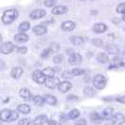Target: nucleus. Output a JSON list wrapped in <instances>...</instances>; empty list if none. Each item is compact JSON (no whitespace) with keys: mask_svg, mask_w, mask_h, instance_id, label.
I'll return each instance as SVG.
<instances>
[{"mask_svg":"<svg viewBox=\"0 0 125 125\" xmlns=\"http://www.w3.org/2000/svg\"><path fill=\"white\" fill-rule=\"evenodd\" d=\"M18 15H19V11H18L16 9H10V10H6V11H4L1 20H3V23H4L5 25H8V24H11L14 20L18 18Z\"/></svg>","mask_w":125,"mask_h":125,"instance_id":"f257e3e1","label":"nucleus"},{"mask_svg":"<svg viewBox=\"0 0 125 125\" xmlns=\"http://www.w3.org/2000/svg\"><path fill=\"white\" fill-rule=\"evenodd\" d=\"M93 84H94V88L98 89V90H101L106 86V78L101 75V74H98L93 80Z\"/></svg>","mask_w":125,"mask_h":125,"instance_id":"f03ea898","label":"nucleus"},{"mask_svg":"<svg viewBox=\"0 0 125 125\" xmlns=\"http://www.w3.org/2000/svg\"><path fill=\"white\" fill-rule=\"evenodd\" d=\"M46 75L44 71H40V70H35L33 73V80L38 84H45V80H46Z\"/></svg>","mask_w":125,"mask_h":125,"instance_id":"7ed1b4c3","label":"nucleus"},{"mask_svg":"<svg viewBox=\"0 0 125 125\" xmlns=\"http://www.w3.org/2000/svg\"><path fill=\"white\" fill-rule=\"evenodd\" d=\"M59 84H60V80H59L58 78H55V76H48L46 80H45V85H46V88H49V89H54V88H56Z\"/></svg>","mask_w":125,"mask_h":125,"instance_id":"20e7f679","label":"nucleus"},{"mask_svg":"<svg viewBox=\"0 0 125 125\" xmlns=\"http://www.w3.org/2000/svg\"><path fill=\"white\" fill-rule=\"evenodd\" d=\"M15 50V46L13 43H10V41H8V43H4L1 45V48H0V51H1L3 54H10V53H13V51Z\"/></svg>","mask_w":125,"mask_h":125,"instance_id":"39448f33","label":"nucleus"},{"mask_svg":"<svg viewBox=\"0 0 125 125\" xmlns=\"http://www.w3.org/2000/svg\"><path fill=\"white\" fill-rule=\"evenodd\" d=\"M68 61H69V64H71V65H78V64H80V62L83 61V56L80 54L73 53V54H70Z\"/></svg>","mask_w":125,"mask_h":125,"instance_id":"423d86ee","label":"nucleus"},{"mask_svg":"<svg viewBox=\"0 0 125 125\" xmlns=\"http://www.w3.org/2000/svg\"><path fill=\"white\" fill-rule=\"evenodd\" d=\"M71 88H73V84L70 81H68V80L61 81L60 84L58 85V89H59L60 93H68L69 90H71Z\"/></svg>","mask_w":125,"mask_h":125,"instance_id":"0eeeda50","label":"nucleus"},{"mask_svg":"<svg viewBox=\"0 0 125 125\" xmlns=\"http://www.w3.org/2000/svg\"><path fill=\"white\" fill-rule=\"evenodd\" d=\"M51 13H53L54 15H62V14H66V13H68V6H65V5H55V6H53Z\"/></svg>","mask_w":125,"mask_h":125,"instance_id":"6e6552de","label":"nucleus"},{"mask_svg":"<svg viewBox=\"0 0 125 125\" xmlns=\"http://www.w3.org/2000/svg\"><path fill=\"white\" fill-rule=\"evenodd\" d=\"M110 120H111V124L119 125V124H124V123H125V116L123 115V114L118 113V114H115V115H114Z\"/></svg>","mask_w":125,"mask_h":125,"instance_id":"1a4fd4ad","label":"nucleus"},{"mask_svg":"<svg viewBox=\"0 0 125 125\" xmlns=\"http://www.w3.org/2000/svg\"><path fill=\"white\" fill-rule=\"evenodd\" d=\"M45 10H43V9H35V10H33V11L30 13V18L31 19H40V18H44L45 16Z\"/></svg>","mask_w":125,"mask_h":125,"instance_id":"9d476101","label":"nucleus"},{"mask_svg":"<svg viewBox=\"0 0 125 125\" xmlns=\"http://www.w3.org/2000/svg\"><path fill=\"white\" fill-rule=\"evenodd\" d=\"M106 25L104 24V23H96L95 25L93 26V31L94 33H96V34H101V33H105V30H106Z\"/></svg>","mask_w":125,"mask_h":125,"instance_id":"9b49d317","label":"nucleus"},{"mask_svg":"<svg viewBox=\"0 0 125 125\" xmlns=\"http://www.w3.org/2000/svg\"><path fill=\"white\" fill-rule=\"evenodd\" d=\"M11 113H13V110H10V109H4L3 111H0V120H3V121H10Z\"/></svg>","mask_w":125,"mask_h":125,"instance_id":"f8f14e48","label":"nucleus"},{"mask_svg":"<svg viewBox=\"0 0 125 125\" xmlns=\"http://www.w3.org/2000/svg\"><path fill=\"white\" fill-rule=\"evenodd\" d=\"M20 96H21L24 100H33V98H34L31 91L29 89H25V88L20 89Z\"/></svg>","mask_w":125,"mask_h":125,"instance_id":"ddd939ff","label":"nucleus"},{"mask_svg":"<svg viewBox=\"0 0 125 125\" xmlns=\"http://www.w3.org/2000/svg\"><path fill=\"white\" fill-rule=\"evenodd\" d=\"M61 29L64 31H73L75 29V23L74 21H70V20H68V21H64L61 24Z\"/></svg>","mask_w":125,"mask_h":125,"instance_id":"4468645a","label":"nucleus"},{"mask_svg":"<svg viewBox=\"0 0 125 125\" xmlns=\"http://www.w3.org/2000/svg\"><path fill=\"white\" fill-rule=\"evenodd\" d=\"M105 50H106L108 54H111V55H116L119 53V48L115 44H108L105 46Z\"/></svg>","mask_w":125,"mask_h":125,"instance_id":"2eb2a0df","label":"nucleus"},{"mask_svg":"<svg viewBox=\"0 0 125 125\" xmlns=\"http://www.w3.org/2000/svg\"><path fill=\"white\" fill-rule=\"evenodd\" d=\"M120 66H125V62H123L120 58H114L111 60V65L109 66V69H115V68H120Z\"/></svg>","mask_w":125,"mask_h":125,"instance_id":"dca6fc26","label":"nucleus"},{"mask_svg":"<svg viewBox=\"0 0 125 125\" xmlns=\"http://www.w3.org/2000/svg\"><path fill=\"white\" fill-rule=\"evenodd\" d=\"M14 40L16 41V43H26V41L29 40V38H28V35L25 34V33H19V34H16L15 36H14Z\"/></svg>","mask_w":125,"mask_h":125,"instance_id":"f3484780","label":"nucleus"},{"mask_svg":"<svg viewBox=\"0 0 125 125\" xmlns=\"http://www.w3.org/2000/svg\"><path fill=\"white\" fill-rule=\"evenodd\" d=\"M10 74H11V76L14 79H19L20 76L23 75V69L20 68V66H14L11 69V73H10Z\"/></svg>","mask_w":125,"mask_h":125,"instance_id":"a211bd4d","label":"nucleus"},{"mask_svg":"<svg viewBox=\"0 0 125 125\" xmlns=\"http://www.w3.org/2000/svg\"><path fill=\"white\" fill-rule=\"evenodd\" d=\"M33 31H34L35 35H44V34H46L48 30L44 25H36V26H34Z\"/></svg>","mask_w":125,"mask_h":125,"instance_id":"6ab92c4d","label":"nucleus"},{"mask_svg":"<svg viewBox=\"0 0 125 125\" xmlns=\"http://www.w3.org/2000/svg\"><path fill=\"white\" fill-rule=\"evenodd\" d=\"M45 103L49 104V105H56L58 104V100L54 95H50V94H48V95H45Z\"/></svg>","mask_w":125,"mask_h":125,"instance_id":"aec40b11","label":"nucleus"},{"mask_svg":"<svg viewBox=\"0 0 125 125\" xmlns=\"http://www.w3.org/2000/svg\"><path fill=\"white\" fill-rule=\"evenodd\" d=\"M33 103L35 104L36 106H41V105H44V104H45V98L40 96V95H36V96L33 98Z\"/></svg>","mask_w":125,"mask_h":125,"instance_id":"412c9836","label":"nucleus"},{"mask_svg":"<svg viewBox=\"0 0 125 125\" xmlns=\"http://www.w3.org/2000/svg\"><path fill=\"white\" fill-rule=\"evenodd\" d=\"M28 30H30V23L29 21H23L19 25V31L20 33H26Z\"/></svg>","mask_w":125,"mask_h":125,"instance_id":"4be33fe9","label":"nucleus"},{"mask_svg":"<svg viewBox=\"0 0 125 125\" xmlns=\"http://www.w3.org/2000/svg\"><path fill=\"white\" fill-rule=\"evenodd\" d=\"M95 94H96L95 88L86 86V88L84 89V95H85V96H95Z\"/></svg>","mask_w":125,"mask_h":125,"instance_id":"5701e85b","label":"nucleus"},{"mask_svg":"<svg viewBox=\"0 0 125 125\" xmlns=\"http://www.w3.org/2000/svg\"><path fill=\"white\" fill-rule=\"evenodd\" d=\"M30 106L28 105V104H21V105L18 106V111L21 113V114H29L30 113Z\"/></svg>","mask_w":125,"mask_h":125,"instance_id":"b1692460","label":"nucleus"},{"mask_svg":"<svg viewBox=\"0 0 125 125\" xmlns=\"http://www.w3.org/2000/svg\"><path fill=\"white\" fill-rule=\"evenodd\" d=\"M113 108H106V109H104L103 113H101V115L104 116V119H110V116L113 115Z\"/></svg>","mask_w":125,"mask_h":125,"instance_id":"393cba45","label":"nucleus"},{"mask_svg":"<svg viewBox=\"0 0 125 125\" xmlns=\"http://www.w3.org/2000/svg\"><path fill=\"white\" fill-rule=\"evenodd\" d=\"M96 59H98V61H99V62H101V64H105V62H108V61H109V58H108V55H106V54H104V53H100V54H98Z\"/></svg>","mask_w":125,"mask_h":125,"instance_id":"a878e982","label":"nucleus"},{"mask_svg":"<svg viewBox=\"0 0 125 125\" xmlns=\"http://www.w3.org/2000/svg\"><path fill=\"white\" fill-rule=\"evenodd\" d=\"M46 123H48L46 115H39L35 118V121H34V124H46Z\"/></svg>","mask_w":125,"mask_h":125,"instance_id":"bb28decb","label":"nucleus"},{"mask_svg":"<svg viewBox=\"0 0 125 125\" xmlns=\"http://www.w3.org/2000/svg\"><path fill=\"white\" fill-rule=\"evenodd\" d=\"M70 41L74 45H81L83 43H84V39H83L81 36H73L71 39H70Z\"/></svg>","mask_w":125,"mask_h":125,"instance_id":"cd10ccee","label":"nucleus"},{"mask_svg":"<svg viewBox=\"0 0 125 125\" xmlns=\"http://www.w3.org/2000/svg\"><path fill=\"white\" fill-rule=\"evenodd\" d=\"M79 116H80V111H79V110H76V109L70 110V113H69V119L74 120V119H78Z\"/></svg>","mask_w":125,"mask_h":125,"instance_id":"c85d7f7f","label":"nucleus"},{"mask_svg":"<svg viewBox=\"0 0 125 125\" xmlns=\"http://www.w3.org/2000/svg\"><path fill=\"white\" fill-rule=\"evenodd\" d=\"M90 118H91L93 120H95V121H101V120H104V116L100 115V114H98V113H91Z\"/></svg>","mask_w":125,"mask_h":125,"instance_id":"c756f323","label":"nucleus"},{"mask_svg":"<svg viewBox=\"0 0 125 125\" xmlns=\"http://www.w3.org/2000/svg\"><path fill=\"white\" fill-rule=\"evenodd\" d=\"M43 71L45 73V75H46V76H54L56 69H53V68H46V69H45V70H43Z\"/></svg>","mask_w":125,"mask_h":125,"instance_id":"7c9ffc66","label":"nucleus"},{"mask_svg":"<svg viewBox=\"0 0 125 125\" xmlns=\"http://www.w3.org/2000/svg\"><path fill=\"white\" fill-rule=\"evenodd\" d=\"M70 74H71V76H79L81 74H84V70L83 69H74V70L70 71Z\"/></svg>","mask_w":125,"mask_h":125,"instance_id":"2f4dec72","label":"nucleus"},{"mask_svg":"<svg viewBox=\"0 0 125 125\" xmlns=\"http://www.w3.org/2000/svg\"><path fill=\"white\" fill-rule=\"evenodd\" d=\"M116 11L119 14H125V3H121L116 6Z\"/></svg>","mask_w":125,"mask_h":125,"instance_id":"473e14b6","label":"nucleus"},{"mask_svg":"<svg viewBox=\"0 0 125 125\" xmlns=\"http://www.w3.org/2000/svg\"><path fill=\"white\" fill-rule=\"evenodd\" d=\"M55 3H56V0H45V1H44L45 6H49V8L55 6Z\"/></svg>","mask_w":125,"mask_h":125,"instance_id":"72a5a7b5","label":"nucleus"},{"mask_svg":"<svg viewBox=\"0 0 125 125\" xmlns=\"http://www.w3.org/2000/svg\"><path fill=\"white\" fill-rule=\"evenodd\" d=\"M62 59H64V56H62L61 54H60V55L58 54V55L54 56V62H55V64H60V62L62 61Z\"/></svg>","mask_w":125,"mask_h":125,"instance_id":"f704fd0d","label":"nucleus"},{"mask_svg":"<svg viewBox=\"0 0 125 125\" xmlns=\"http://www.w3.org/2000/svg\"><path fill=\"white\" fill-rule=\"evenodd\" d=\"M19 124L20 125H30V124H34V121H30L29 119H21V120H19Z\"/></svg>","mask_w":125,"mask_h":125,"instance_id":"c9c22d12","label":"nucleus"},{"mask_svg":"<svg viewBox=\"0 0 125 125\" xmlns=\"http://www.w3.org/2000/svg\"><path fill=\"white\" fill-rule=\"evenodd\" d=\"M91 43L95 46H103V40H100V39H93Z\"/></svg>","mask_w":125,"mask_h":125,"instance_id":"e433bc0d","label":"nucleus"},{"mask_svg":"<svg viewBox=\"0 0 125 125\" xmlns=\"http://www.w3.org/2000/svg\"><path fill=\"white\" fill-rule=\"evenodd\" d=\"M51 51H53V50H51L50 48H49V49H45V50L43 51V53H41V58H48V56L50 55Z\"/></svg>","mask_w":125,"mask_h":125,"instance_id":"4c0bfd02","label":"nucleus"},{"mask_svg":"<svg viewBox=\"0 0 125 125\" xmlns=\"http://www.w3.org/2000/svg\"><path fill=\"white\" fill-rule=\"evenodd\" d=\"M18 51H19V53H21V54H25L26 51H28V49L25 46H19L18 48Z\"/></svg>","mask_w":125,"mask_h":125,"instance_id":"58836bf2","label":"nucleus"},{"mask_svg":"<svg viewBox=\"0 0 125 125\" xmlns=\"http://www.w3.org/2000/svg\"><path fill=\"white\" fill-rule=\"evenodd\" d=\"M68 100H69V101H76V100H79V99H78L76 95H69V96H68Z\"/></svg>","mask_w":125,"mask_h":125,"instance_id":"ea45409f","label":"nucleus"},{"mask_svg":"<svg viewBox=\"0 0 125 125\" xmlns=\"http://www.w3.org/2000/svg\"><path fill=\"white\" fill-rule=\"evenodd\" d=\"M116 101H119V103H121V104H125V96H119V98H116Z\"/></svg>","mask_w":125,"mask_h":125,"instance_id":"a19ab883","label":"nucleus"},{"mask_svg":"<svg viewBox=\"0 0 125 125\" xmlns=\"http://www.w3.org/2000/svg\"><path fill=\"white\" fill-rule=\"evenodd\" d=\"M68 118H69V115H68V116H65V115H64V114H61V115H60V119H61V123H65Z\"/></svg>","mask_w":125,"mask_h":125,"instance_id":"79ce46f5","label":"nucleus"},{"mask_svg":"<svg viewBox=\"0 0 125 125\" xmlns=\"http://www.w3.org/2000/svg\"><path fill=\"white\" fill-rule=\"evenodd\" d=\"M50 49L53 50V51H56V50L59 49V45H58V44H53V45L50 46Z\"/></svg>","mask_w":125,"mask_h":125,"instance_id":"37998d69","label":"nucleus"},{"mask_svg":"<svg viewBox=\"0 0 125 125\" xmlns=\"http://www.w3.org/2000/svg\"><path fill=\"white\" fill-rule=\"evenodd\" d=\"M104 100H105V101H113L111 98H104Z\"/></svg>","mask_w":125,"mask_h":125,"instance_id":"c03bdc74","label":"nucleus"},{"mask_svg":"<svg viewBox=\"0 0 125 125\" xmlns=\"http://www.w3.org/2000/svg\"><path fill=\"white\" fill-rule=\"evenodd\" d=\"M66 53H68V54H73V50H71V49H69V50L66 51Z\"/></svg>","mask_w":125,"mask_h":125,"instance_id":"a18cd8bd","label":"nucleus"},{"mask_svg":"<svg viewBox=\"0 0 125 125\" xmlns=\"http://www.w3.org/2000/svg\"><path fill=\"white\" fill-rule=\"evenodd\" d=\"M123 20H124V21H125V14H124V16H123Z\"/></svg>","mask_w":125,"mask_h":125,"instance_id":"49530a36","label":"nucleus"},{"mask_svg":"<svg viewBox=\"0 0 125 125\" xmlns=\"http://www.w3.org/2000/svg\"><path fill=\"white\" fill-rule=\"evenodd\" d=\"M0 43H1V35H0Z\"/></svg>","mask_w":125,"mask_h":125,"instance_id":"de8ad7c7","label":"nucleus"},{"mask_svg":"<svg viewBox=\"0 0 125 125\" xmlns=\"http://www.w3.org/2000/svg\"><path fill=\"white\" fill-rule=\"evenodd\" d=\"M80 1H85V0H80Z\"/></svg>","mask_w":125,"mask_h":125,"instance_id":"09e8293b","label":"nucleus"}]
</instances>
